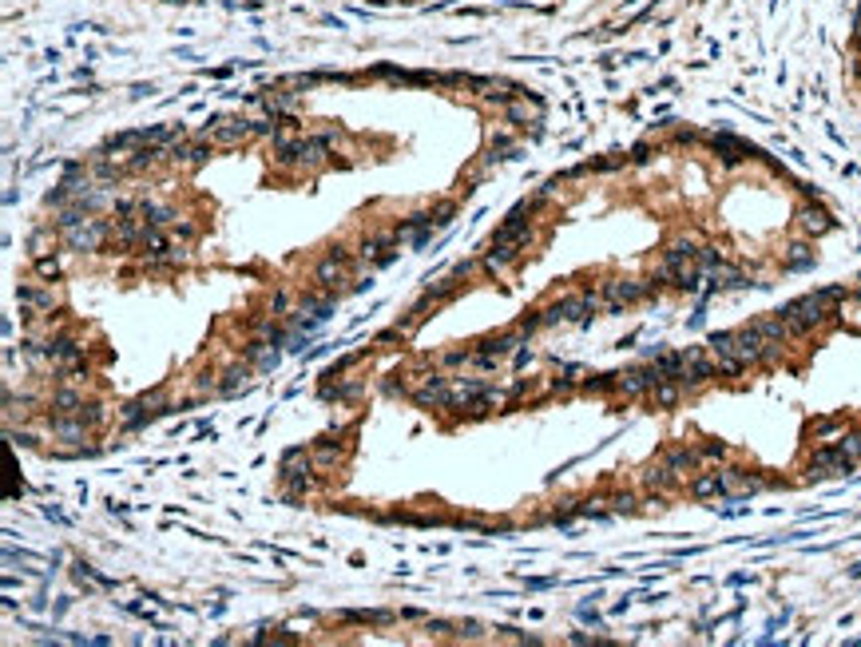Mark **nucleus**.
Instances as JSON below:
<instances>
[{
  "label": "nucleus",
  "mask_w": 861,
  "mask_h": 647,
  "mask_svg": "<svg viewBox=\"0 0 861 647\" xmlns=\"http://www.w3.org/2000/svg\"><path fill=\"white\" fill-rule=\"evenodd\" d=\"M853 76H857V80H861V56H857V60H853Z\"/></svg>",
  "instance_id": "37998d69"
},
{
  "label": "nucleus",
  "mask_w": 861,
  "mask_h": 647,
  "mask_svg": "<svg viewBox=\"0 0 861 647\" xmlns=\"http://www.w3.org/2000/svg\"><path fill=\"white\" fill-rule=\"evenodd\" d=\"M524 251H528V243H492V251H484L481 258L484 274H504L512 263H520Z\"/></svg>",
  "instance_id": "9d476101"
},
{
  "label": "nucleus",
  "mask_w": 861,
  "mask_h": 647,
  "mask_svg": "<svg viewBox=\"0 0 861 647\" xmlns=\"http://www.w3.org/2000/svg\"><path fill=\"white\" fill-rule=\"evenodd\" d=\"M36 274H40V278H56V274H60V263L48 258V254H40V258H36Z\"/></svg>",
  "instance_id": "c9c22d12"
},
{
  "label": "nucleus",
  "mask_w": 861,
  "mask_h": 647,
  "mask_svg": "<svg viewBox=\"0 0 861 647\" xmlns=\"http://www.w3.org/2000/svg\"><path fill=\"white\" fill-rule=\"evenodd\" d=\"M655 278L651 282H635V278H611L608 286H603V306H608L611 314H623L627 306L643 302V298H651L655 294Z\"/></svg>",
  "instance_id": "20e7f679"
},
{
  "label": "nucleus",
  "mask_w": 861,
  "mask_h": 647,
  "mask_svg": "<svg viewBox=\"0 0 861 647\" xmlns=\"http://www.w3.org/2000/svg\"><path fill=\"white\" fill-rule=\"evenodd\" d=\"M719 476H722V496H731V500H739V496H754V493H762V488L778 485V481L754 473V469H719Z\"/></svg>",
  "instance_id": "39448f33"
},
{
  "label": "nucleus",
  "mask_w": 861,
  "mask_h": 647,
  "mask_svg": "<svg viewBox=\"0 0 861 647\" xmlns=\"http://www.w3.org/2000/svg\"><path fill=\"white\" fill-rule=\"evenodd\" d=\"M691 496H699V500H711V496H722V476L719 473H702L691 481Z\"/></svg>",
  "instance_id": "412c9836"
},
{
  "label": "nucleus",
  "mask_w": 861,
  "mask_h": 647,
  "mask_svg": "<svg viewBox=\"0 0 861 647\" xmlns=\"http://www.w3.org/2000/svg\"><path fill=\"white\" fill-rule=\"evenodd\" d=\"M413 401L425 405V409H452L457 397H452V382L449 377H425V382L413 389Z\"/></svg>",
  "instance_id": "6e6552de"
},
{
  "label": "nucleus",
  "mask_w": 861,
  "mask_h": 647,
  "mask_svg": "<svg viewBox=\"0 0 861 647\" xmlns=\"http://www.w3.org/2000/svg\"><path fill=\"white\" fill-rule=\"evenodd\" d=\"M452 214H457V202H437V207H433V231L449 227V223H452Z\"/></svg>",
  "instance_id": "7c9ffc66"
},
{
  "label": "nucleus",
  "mask_w": 861,
  "mask_h": 647,
  "mask_svg": "<svg viewBox=\"0 0 861 647\" xmlns=\"http://www.w3.org/2000/svg\"><path fill=\"white\" fill-rule=\"evenodd\" d=\"M683 394H687V389H683L679 382H671V377H663V382H655V385H651V394H647V397H651V401L659 405V409H675Z\"/></svg>",
  "instance_id": "a211bd4d"
},
{
  "label": "nucleus",
  "mask_w": 861,
  "mask_h": 647,
  "mask_svg": "<svg viewBox=\"0 0 861 647\" xmlns=\"http://www.w3.org/2000/svg\"><path fill=\"white\" fill-rule=\"evenodd\" d=\"M583 389H588V394H611V389H615V374H591V377H583Z\"/></svg>",
  "instance_id": "c85d7f7f"
},
{
  "label": "nucleus",
  "mask_w": 861,
  "mask_h": 647,
  "mask_svg": "<svg viewBox=\"0 0 861 647\" xmlns=\"http://www.w3.org/2000/svg\"><path fill=\"white\" fill-rule=\"evenodd\" d=\"M80 417H84L88 425H100V421H103V405H96V401H91V405H84V409H80Z\"/></svg>",
  "instance_id": "4c0bfd02"
},
{
  "label": "nucleus",
  "mask_w": 861,
  "mask_h": 647,
  "mask_svg": "<svg viewBox=\"0 0 861 647\" xmlns=\"http://www.w3.org/2000/svg\"><path fill=\"white\" fill-rule=\"evenodd\" d=\"M508 151H512V139H508V135H501V139H492V147H489V163H496V159H508Z\"/></svg>",
  "instance_id": "72a5a7b5"
},
{
  "label": "nucleus",
  "mask_w": 861,
  "mask_h": 647,
  "mask_svg": "<svg viewBox=\"0 0 861 647\" xmlns=\"http://www.w3.org/2000/svg\"><path fill=\"white\" fill-rule=\"evenodd\" d=\"M52 409H56V413H80L84 397L76 394V389H56V394H52Z\"/></svg>",
  "instance_id": "393cba45"
},
{
  "label": "nucleus",
  "mask_w": 861,
  "mask_h": 647,
  "mask_svg": "<svg viewBox=\"0 0 861 647\" xmlns=\"http://www.w3.org/2000/svg\"><path fill=\"white\" fill-rule=\"evenodd\" d=\"M258 374L251 362H234L222 370V382H219V394H239V389H246L251 385V377Z\"/></svg>",
  "instance_id": "ddd939ff"
},
{
  "label": "nucleus",
  "mask_w": 861,
  "mask_h": 647,
  "mask_svg": "<svg viewBox=\"0 0 861 647\" xmlns=\"http://www.w3.org/2000/svg\"><path fill=\"white\" fill-rule=\"evenodd\" d=\"M838 445L845 449V453L853 457V461H861V429H845V433L838 437Z\"/></svg>",
  "instance_id": "c756f323"
},
{
  "label": "nucleus",
  "mask_w": 861,
  "mask_h": 647,
  "mask_svg": "<svg viewBox=\"0 0 861 647\" xmlns=\"http://www.w3.org/2000/svg\"><path fill=\"white\" fill-rule=\"evenodd\" d=\"M21 306H28V310H52V306H56V294L36 290V286H21Z\"/></svg>",
  "instance_id": "4be33fe9"
},
{
  "label": "nucleus",
  "mask_w": 861,
  "mask_h": 647,
  "mask_svg": "<svg viewBox=\"0 0 861 647\" xmlns=\"http://www.w3.org/2000/svg\"><path fill=\"white\" fill-rule=\"evenodd\" d=\"M845 433V421L841 417H830V421H814L810 425V437L814 441H821V437H841Z\"/></svg>",
  "instance_id": "bb28decb"
},
{
  "label": "nucleus",
  "mask_w": 861,
  "mask_h": 647,
  "mask_svg": "<svg viewBox=\"0 0 861 647\" xmlns=\"http://www.w3.org/2000/svg\"><path fill=\"white\" fill-rule=\"evenodd\" d=\"M695 263H699L702 274H714L722 266V251L719 246H699V258H695Z\"/></svg>",
  "instance_id": "cd10ccee"
},
{
  "label": "nucleus",
  "mask_w": 861,
  "mask_h": 647,
  "mask_svg": "<svg viewBox=\"0 0 861 647\" xmlns=\"http://www.w3.org/2000/svg\"><path fill=\"white\" fill-rule=\"evenodd\" d=\"M711 377H719V362L707 345H687L683 350V374H679V385L683 389H699L707 385Z\"/></svg>",
  "instance_id": "f03ea898"
},
{
  "label": "nucleus",
  "mask_w": 861,
  "mask_h": 647,
  "mask_svg": "<svg viewBox=\"0 0 861 647\" xmlns=\"http://www.w3.org/2000/svg\"><path fill=\"white\" fill-rule=\"evenodd\" d=\"M310 461H314V473H330V469H338L341 461H346V449H341L338 441H321L310 453Z\"/></svg>",
  "instance_id": "2eb2a0df"
},
{
  "label": "nucleus",
  "mask_w": 861,
  "mask_h": 647,
  "mask_svg": "<svg viewBox=\"0 0 861 647\" xmlns=\"http://www.w3.org/2000/svg\"><path fill=\"white\" fill-rule=\"evenodd\" d=\"M711 147H714V155H719L726 167H739V163L746 159V147H742L734 135H722V132H719V135H711Z\"/></svg>",
  "instance_id": "dca6fc26"
},
{
  "label": "nucleus",
  "mask_w": 861,
  "mask_h": 647,
  "mask_svg": "<svg viewBox=\"0 0 861 647\" xmlns=\"http://www.w3.org/2000/svg\"><path fill=\"white\" fill-rule=\"evenodd\" d=\"M246 362H251L258 374H270L274 365H278V350H274L270 338H254V342L246 345Z\"/></svg>",
  "instance_id": "f8f14e48"
},
{
  "label": "nucleus",
  "mask_w": 861,
  "mask_h": 647,
  "mask_svg": "<svg viewBox=\"0 0 861 647\" xmlns=\"http://www.w3.org/2000/svg\"><path fill=\"white\" fill-rule=\"evenodd\" d=\"M798 227L818 239V234L833 231V219H830V211H826L821 202H806V207H798Z\"/></svg>",
  "instance_id": "9b49d317"
},
{
  "label": "nucleus",
  "mask_w": 861,
  "mask_h": 647,
  "mask_svg": "<svg viewBox=\"0 0 861 647\" xmlns=\"http://www.w3.org/2000/svg\"><path fill=\"white\" fill-rule=\"evenodd\" d=\"M786 266H790V270H810V266H814L810 243H790V246H786Z\"/></svg>",
  "instance_id": "b1692460"
},
{
  "label": "nucleus",
  "mask_w": 861,
  "mask_h": 647,
  "mask_svg": "<svg viewBox=\"0 0 861 647\" xmlns=\"http://www.w3.org/2000/svg\"><path fill=\"white\" fill-rule=\"evenodd\" d=\"M853 465H857V461L833 441V445H818L806 457V476H810V481H818V476H841V473H853Z\"/></svg>",
  "instance_id": "7ed1b4c3"
},
{
  "label": "nucleus",
  "mask_w": 861,
  "mask_h": 647,
  "mask_svg": "<svg viewBox=\"0 0 861 647\" xmlns=\"http://www.w3.org/2000/svg\"><path fill=\"white\" fill-rule=\"evenodd\" d=\"M540 326H544V314H540V310H528V314L520 318V322H516V330H520V334L528 338V334H536Z\"/></svg>",
  "instance_id": "473e14b6"
},
{
  "label": "nucleus",
  "mask_w": 861,
  "mask_h": 647,
  "mask_svg": "<svg viewBox=\"0 0 861 647\" xmlns=\"http://www.w3.org/2000/svg\"><path fill=\"white\" fill-rule=\"evenodd\" d=\"M108 239H111V227L100 223V219H84L80 227L64 231V243H68L72 251H100Z\"/></svg>",
  "instance_id": "423d86ee"
},
{
  "label": "nucleus",
  "mask_w": 861,
  "mask_h": 647,
  "mask_svg": "<svg viewBox=\"0 0 861 647\" xmlns=\"http://www.w3.org/2000/svg\"><path fill=\"white\" fill-rule=\"evenodd\" d=\"M504 115H508L512 123H528V120L536 123V120H540V103H536V100H532V103L528 100H512L508 108H504Z\"/></svg>",
  "instance_id": "5701e85b"
},
{
  "label": "nucleus",
  "mask_w": 861,
  "mask_h": 647,
  "mask_svg": "<svg viewBox=\"0 0 861 647\" xmlns=\"http://www.w3.org/2000/svg\"><path fill=\"white\" fill-rule=\"evenodd\" d=\"M611 513H639V496L635 493H615L611 496Z\"/></svg>",
  "instance_id": "2f4dec72"
},
{
  "label": "nucleus",
  "mask_w": 861,
  "mask_h": 647,
  "mask_svg": "<svg viewBox=\"0 0 861 647\" xmlns=\"http://www.w3.org/2000/svg\"><path fill=\"white\" fill-rule=\"evenodd\" d=\"M469 350H449V354H441V365H464L469 362Z\"/></svg>",
  "instance_id": "58836bf2"
},
{
  "label": "nucleus",
  "mask_w": 861,
  "mask_h": 647,
  "mask_svg": "<svg viewBox=\"0 0 861 647\" xmlns=\"http://www.w3.org/2000/svg\"><path fill=\"white\" fill-rule=\"evenodd\" d=\"M663 258H675V263H695L699 258V246H695V239H675L671 246H667V254Z\"/></svg>",
  "instance_id": "a878e982"
},
{
  "label": "nucleus",
  "mask_w": 861,
  "mask_h": 647,
  "mask_svg": "<svg viewBox=\"0 0 861 647\" xmlns=\"http://www.w3.org/2000/svg\"><path fill=\"white\" fill-rule=\"evenodd\" d=\"M699 457H707V461H722V457H726V441H707V445H699Z\"/></svg>",
  "instance_id": "f704fd0d"
},
{
  "label": "nucleus",
  "mask_w": 861,
  "mask_h": 647,
  "mask_svg": "<svg viewBox=\"0 0 861 647\" xmlns=\"http://www.w3.org/2000/svg\"><path fill=\"white\" fill-rule=\"evenodd\" d=\"M818 294L826 298V302H830V310H833L838 302H845V294H850V290H845V286H821Z\"/></svg>",
  "instance_id": "e433bc0d"
},
{
  "label": "nucleus",
  "mask_w": 861,
  "mask_h": 647,
  "mask_svg": "<svg viewBox=\"0 0 861 647\" xmlns=\"http://www.w3.org/2000/svg\"><path fill=\"white\" fill-rule=\"evenodd\" d=\"M254 135V123L246 120H222V123H210L207 132H203V139L210 143V147H239V143H246Z\"/></svg>",
  "instance_id": "0eeeda50"
},
{
  "label": "nucleus",
  "mask_w": 861,
  "mask_h": 647,
  "mask_svg": "<svg viewBox=\"0 0 861 647\" xmlns=\"http://www.w3.org/2000/svg\"><path fill=\"white\" fill-rule=\"evenodd\" d=\"M751 326L758 330L762 338H766V342H790V338H794L782 314H774V318H758V322H751Z\"/></svg>",
  "instance_id": "aec40b11"
},
{
  "label": "nucleus",
  "mask_w": 861,
  "mask_h": 647,
  "mask_svg": "<svg viewBox=\"0 0 861 647\" xmlns=\"http://www.w3.org/2000/svg\"><path fill=\"white\" fill-rule=\"evenodd\" d=\"M734 354L746 365H766V338L754 326H742V330H734Z\"/></svg>",
  "instance_id": "1a4fd4ad"
},
{
  "label": "nucleus",
  "mask_w": 861,
  "mask_h": 647,
  "mask_svg": "<svg viewBox=\"0 0 861 647\" xmlns=\"http://www.w3.org/2000/svg\"><path fill=\"white\" fill-rule=\"evenodd\" d=\"M853 36L861 40V4H857V12H853Z\"/></svg>",
  "instance_id": "79ce46f5"
},
{
  "label": "nucleus",
  "mask_w": 861,
  "mask_h": 647,
  "mask_svg": "<svg viewBox=\"0 0 861 647\" xmlns=\"http://www.w3.org/2000/svg\"><path fill=\"white\" fill-rule=\"evenodd\" d=\"M270 314H290V294H274L270 298Z\"/></svg>",
  "instance_id": "ea45409f"
},
{
  "label": "nucleus",
  "mask_w": 861,
  "mask_h": 647,
  "mask_svg": "<svg viewBox=\"0 0 861 647\" xmlns=\"http://www.w3.org/2000/svg\"><path fill=\"white\" fill-rule=\"evenodd\" d=\"M643 488H651V493H667V488H675V481H679V473H675L667 461H659V465H651V469H643Z\"/></svg>",
  "instance_id": "4468645a"
},
{
  "label": "nucleus",
  "mask_w": 861,
  "mask_h": 647,
  "mask_svg": "<svg viewBox=\"0 0 861 647\" xmlns=\"http://www.w3.org/2000/svg\"><path fill=\"white\" fill-rule=\"evenodd\" d=\"M346 270H350V266H346V263H338V258L330 254L326 263H318V270H314V282H318V286H326V290H338V286L346 282Z\"/></svg>",
  "instance_id": "f3484780"
},
{
  "label": "nucleus",
  "mask_w": 861,
  "mask_h": 647,
  "mask_svg": "<svg viewBox=\"0 0 861 647\" xmlns=\"http://www.w3.org/2000/svg\"><path fill=\"white\" fill-rule=\"evenodd\" d=\"M782 318H786V326H790V334L794 338H806L810 330H818V326H826V318H830V302L821 298L818 290L814 294H802V298H794V302L782 306Z\"/></svg>",
  "instance_id": "f257e3e1"
},
{
  "label": "nucleus",
  "mask_w": 861,
  "mask_h": 647,
  "mask_svg": "<svg viewBox=\"0 0 861 647\" xmlns=\"http://www.w3.org/2000/svg\"><path fill=\"white\" fill-rule=\"evenodd\" d=\"M647 159H651V147H647V143H639V147L631 151V163H647Z\"/></svg>",
  "instance_id": "a19ab883"
},
{
  "label": "nucleus",
  "mask_w": 861,
  "mask_h": 647,
  "mask_svg": "<svg viewBox=\"0 0 861 647\" xmlns=\"http://www.w3.org/2000/svg\"><path fill=\"white\" fill-rule=\"evenodd\" d=\"M663 461H667V465L683 476V473H691L702 457H699V449H691V445H675V449H667V453H663Z\"/></svg>",
  "instance_id": "6ab92c4d"
}]
</instances>
